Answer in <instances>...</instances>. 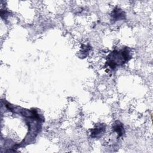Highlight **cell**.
<instances>
[{"label":"cell","mask_w":153,"mask_h":153,"mask_svg":"<svg viewBox=\"0 0 153 153\" xmlns=\"http://www.w3.org/2000/svg\"><path fill=\"white\" fill-rule=\"evenodd\" d=\"M114 130L115 131H116L118 133L119 136H121L123 135V131H124V128L123 127V125L120 122H118V124H116L114 125Z\"/></svg>","instance_id":"7a4b0ae2"},{"label":"cell","mask_w":153,"mask_h":153,"mask_svg":"<svg viewBox=\"0 0 153 153\" xmlns=\"http://www.w3.org/2000/svg\"><path fill=\"white\" fill-rule=\"evenodd\" d=\"M105 130V127L103 124H100L94 128H93L91 133V136L92 137H100L101 134H103Z\"/></svg>","instance_id":"6da1fadb"}]
</instances>
